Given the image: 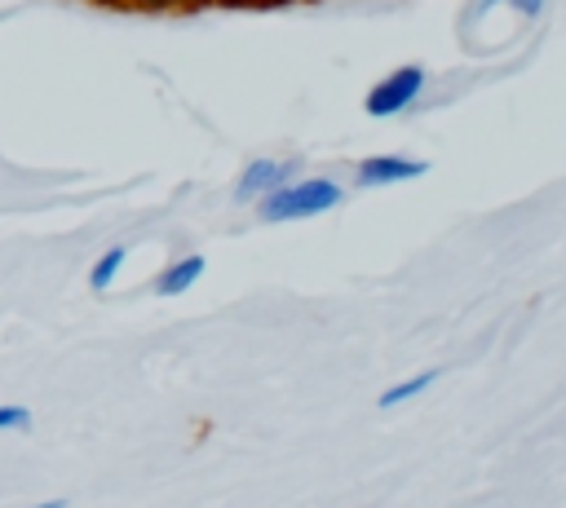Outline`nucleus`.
<instances>
[{"label": "nucleus", "mask_w": 566, "mask_h": 508, "mask_svg": "<svg viewBox=\"0 0 566 508\" xmlns=\"http://www.w3.org/2000/svg\"><path fill=\"white\" fill-rule=\"evenodd\" d=\"M340 186L332 177H301V181H287L279 190H270L261 199V221H301V216H318V212H332L340 203Z\"/></svg>", "instance_id": "f257e3e1"}, {"label": "nucleus", "mask_w": 566, "mask_h": 508, "mask_svg": "<svg viewBox=\"0 0 566 508\" xmlns=\"http://www.w3.org/2000/svg\"><path fill=\"white\" fill-rule=\"evenodd\" d=\"M420 93H424V66H398V71H389L380 84H371L363 110H367L371 119H389V115H402Z\"/></svg>", "instance_id": "f03ea898"}, {"label": "nucleus", "mask_w": 566, "mask_h": 508, "mask_svg": "<svg viewBox=\"0 0 566 508\" xmlns=\"http://www.w3.org/2000/svg\"><path fill=\"white\" fill-rule=\"evenodd\" d=\"M429 163L424 159H407V155H367L358 163V186H398V181H416L424 177Z\"/></svg>", "instance_id": "7ed1b4c3"}, {"label": "nucleus", "mask_w": 566, "mask_h": 508, "mask_svg": "<svg viewBox=\"0 0 566 508\" xmlns=\"http://www.w3.org/2000/svg\"><path fill=\"white\" fill-rule=\"evenodd\" d=\"M292 163H279V159H252L243 172H239V186H234V199L248 203V199H265L270 190L287 186L292 181Z\"/></svg>", "instance_id": "20e7f679"}, {"label": "nucleus", "mask_w": 566, "mask_h": 508, "mask_svg": "<svg viewBox=\"0 0 566 508\" xmlns=\"http://www.w3.org/2000/svg\"><path fill=\"white\" fill-rule=\"evenodd\" d=\"M203 256H181V261H172L159 278H155V292L159 296H181V292H190L199 278H203Z\"/></svg>", "instance_id": "39448f33"}, {"label": "nucleus", "mask_w": 566, "mask_h": 508, "mask_svg": "<svg viewBox=\"0 0 566 508\" xmlns=\"http://www.w3.org/2000/svg\"><path fill=\"white\" fill-rule=\"evenodd\" d=\"M124 261H128V247H124V243H115L111 252H102V256L93 261V269H88V287H93V292H106V287L119 278Z\"/></svg>", "instance_id": "423d86ee"}, {"label": "nucleus", "mask_w": 566, "mask_h": 508, "mask_svg": "<svg viewBox=\"0 0 566 508\" xmlns=\"http://www.w3.org/2000/svg\"><path fill=\"white\" fill-rule=\"evenodd\" d=\"M433 380H438V371H420V375H407L402 384H394V389H385V393H380L376 402H380L385 411H389V406H402V402H411L416 393H424V389H429Z\"/></svg>", "instance_id": "0eeeda50"}, {"label": "nucleus", "mask_w": 566, "mask_h": 508, "mask_svg": "<svg viewBox=\"0 0 566 508\" xmlns=\"http://www.w3.org/2000/svg\"><path fill=\"white\" fill-rule=\"evenodd\" d=\"M31 411L27 406H0V428H27Z\"/></svg>", "instance_id": "6e6552de"}, {"label": "nucleus", "mask_w": 566, "mask_h": 508, "mask_svg": "<svg viewBox=\"0 0 566 508\" xmlns=\"http://www.w3.org/2000/svg\"><path fill=\"white\" fill-rule=\"evenodd\" d=\"M133 4H142V9H172V4H181V0H133Z\"/></svg>", "instance_id": "1a4fd4ad"}, {"label": "nucleus", "mask_w": 566, "mask_h": 508, "mask_svg": "<svg viewBox=\"0 0 566 508\" xmlns=\"http://www.w3.org/2000/svg\"><path fill=\"white\" fill-rule=\"evenodd\" d=\"M31 508H66L62 499H44V504H31Z\"/></svg>", "instance_id": "9d476101"}]
</instances>
